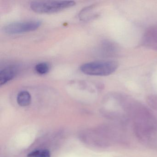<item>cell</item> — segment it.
<instances>
[{
    "mask_svg": "<svg viewBox=\"0 0 157 157\" xmlns=\"http://www.w3.org/2000/svg\"><path fill=\"white\" fill-rule=\"evenodd\" d=\"M28 157H44L43 150H36L30 152L27 155Z\"/></svg>",
    "mask_w": 157,
    "mask_h": 157,
    "instance_id": "cell-8",
    "label": "cell"
},
{
    "mask_svg": "<svg viewBox=\"0 0 157 157\" xmlns=\"http://www.w3.org/2000/svg\"><path fill=\"white\" fill-rule=\"evenodd\" d=\"M144 41L146 45L157 49V26L147 32L144 36Z\"/></svg>",
    "mask_w": 157,
    "mask_h": 157,
    "instance_id": "cell-5",
    "label": "cell"
},
{
    "mask_svg": "<svg viewBox=\"0 0 157 157\" xmlns=\"http://www.w3.org/2000/svg\"><path fill=\"white\" fill-rule=\"evenodd\" d=\"M18 72L16 66H11L2 69L0 71V85H4L14 78Z\"/></svg>",
    "mask_w": 157,
    "mask_h": 157,
    "instance_id": "cell-4",
    "label": "cell"
},
{
    "mask_svg": "<svg viewBox=\"0 0 157 157\" xmlns=\"http://www.w3.org/2000/svg\"><path fill=\"white\" fill-rule=\"evenodd\" d=\"M50 70L49 64L46 62L38 63L35 67V70L40 75H44L48 73Z\"/></svg>",
    "mask_w": 157,
    "mask_h": 157,
    "instance_id": "cell-7",
    "label": "cell"
},
{
    "mask_svg": "<svg viewBox=\"0 0 157 157\" xmlns=\"http://www.w3.org/2000/svg\"><path fill=\"white\" fill-rule=\"evenodd\" d=\"M76 4L74 1H34L30 4L31 10L36 13L49 14L55 13L73 7Z\"/></svg>",
    "mask_w": 157,
    "mask_h": 157,
    "instance_id": "cell-2",
    "label": "cell"
},
{
    "mask_svg": "<svg viewBox=\"0 0 157 157\" xmlns=\"http://www.w3.org/2000/svg\"><path fill=\"white\" fill-rule=\"evenodd\" d=\"M39 21H31L25 22H15L5 25L3 31L8 34H18L29 33L37 30L41 25Z\"/></svg>",
    "mask_w": 157,
    "mask_h": 157,
    "instance_id": "cell-3",
    "label": "cell"
},
{
    "mask_svg": "<svg viewBox=\"0 0 157 157\" xmlns=\"http://www.w3.org/2000/svg\"><path fill=\"white\" fill-rule=\"evenodd\" d=\"M118 64L113 60L94 61L81 66L80 70L86 75L106 76L114 73L117 70Z\"/></svg>",
    "mask_w": 157,
    "mask_h": 157,
    "instance_id": "cell-1",
    "label": "cell"
},
{
    "mask_svg": "<svg viewBox=\"0 0 157 157\" xmlns=\"http://www.w3.org/2000/svg\"><path fill=\"white\" fill-rule=\"evenodd\" d=\"M17 101L20 106H28L32 101L31 94L27 91H22L17 95Z\"/></svg>",
    "mask_w": 157,
    "mask_h": 157,
    "instance_id": "cell-6",
    "label": "cell"
}]
</instances>
